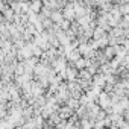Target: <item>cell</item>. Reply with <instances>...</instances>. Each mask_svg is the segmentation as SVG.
Segmentation results:
<instances>
[{
    "mask_svg": "<svg viewBox=\"0 0 129 129\" xmlns=\"http://www.w3.org/2000/svg\"><path fill=\"white\" fill-rule=\"evenodd\" d=\"M50 20L55 21L56 24H59L64 20V15L61 14V11H53V12H50Z\"/></svg>",
    "mask_w": 129,
    "mask_h": 129,
    "instance_id": "1",
    "label": "cell"
}]
</instances>
